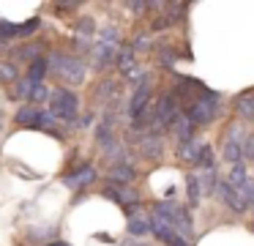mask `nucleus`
Returning <instances> with one entry per match:
<instances>
[{
  "mask_svg": "<svg viewBox=\"0 0 254 246\" xmlns=\"http://www.w3.org/2000/svg\"><path fill=\"white\" fill-rule=\"evenodd\" d=\"M47 63H50V74H55L61 82H66V85H82L85 82V74H88V63H85L82 58H77V55H66V52H52L50 58H47Z\"/></svg>",
  "mask_w": 254,
  "mask_h": 246,
  "instance_id": "f257e3e1",
  "label": "nucleus"
},
{
  "mask_svg": "<svg viewBox=\"0 0 254 246\" xmlns=\"http://www.w3.org/2000/svg\"><path fill=\"white\" fill-rule=\"evenodd\" d=\"M221 112V96L216 90H208L205 96L199 98H191L186 104V120L194 126V129H202V126H210Z\"/></svg>",
  "mask_w": 254,
  "mask_h": 246,
  "instance_id": "f03ea898",
  "label": "nucleus"
},
{
  "mask_svg": "<svg viewBox=\"0 0 254 246\" xmlns=\"http://www.w3.org/2000/svg\"><path fill=\"white\" fill-rule=\"evenodd\" d=\"M153 216L161 219L167 227H172L178 235H189L194 230V222L189 216V208L178 205L175 200H159L153 205Z\"/></svg>",
  "mask_w": 254,
  "mask_h": 246,
  "instance_id": "7ed1b4c3",
  "label": "nucleus"
},
{
  "mask_svg": "<svg viewBox=\"0 0 254 246\" xmlns=\"http://www.w3.org/2000/svg\"><path fill=\"white\" fill-rule=\"evenodd\" d=\"M47 112L52 118L63 120V123H77L79 118V96L71 87H55L50 90V109Z\"/></svg>",
  "mask_w": 254,
  "mask_h": 246,
  "instance_id": "20e7f679",
  "label": "nucleus"
},
{
  "mask_svg": "<svg viewBox=\"0 0 254 246\" xmlns=\"http://www.w3.org/2000/svg\"><path fill=\"white\" fill-rule=\"evenodd\" d=\"M243 140H246L243 126L232 123L230 129H227V134H224V142H221V159H224L230 167L243 162Z\"/></svg>",
  "mask_w": 254,
  "mask_h": 246,
  "instance_id": "39448f33",
  "label": "nucleus"
},
{
  "mask_svg": "<svg viewBox=\"0 0 254 246\" xmlns=\"http://www.w3.org/2000/svg\"><path fill=\"white\" fill-rule=\"evenodd\" d=\"M148 104H150V77H139L137 80V87H134L131 98H128V107H126V115L131 120H139L148 115Z\"/></svg>",
  "mask_w": 254,
  "mask_h": 246,
  "instance_id": "423d86ee",
  "label": "nucleus"
},
{
  "mask_svg": "<svg viewBox=\"0 0 254 246\" xmlns=\"http://www.w3.org/2000/svg\"><path fill=\"white\" fill-rule=\"evenodd\" d=\"M99 178V172H96V167L93 164H79V167H74V169H68L66 175H63V183L68 186V189H85V186H90L93 180Z\"/></svg>",
  "mask_w": 254,
  "mask_h": 246,
  "instance_id": "0eeeda50",
  "label": "nucleus"
},
{
  "mask_svg": "<svg viewBox=\"0 0 254 246\" xmlns=\"http://www.w3.org/2000/svg\"><path fill=\"white\" fill-rule=\"evenodd\" d=\"M115 47H118V44L99 41V38H96V44L90 47V66H93L96 71H101V69H107L110 63H115V58H118Z\"/></svg>",
  "mask_w": 254,
  "mask_h": 246,
  "instance_id": "6e6552de",
  "label": "nucleus"
},
{
  "mask_svg": "<svg viewBox=\"0 0 254 246\" xmlns=\"http://www.w3.org/2000/svg\"><path fill=\"white\" fill-rule=\"evenodd\" d=\"M148 230L153 233V238H159L161 244H167V246H189L183 235H178L175 230L167 227V224L161 222V219H156V216H148Z\"/></svg>",
  "mask_w": 254,
  "mask_h": 246,
  "instance_id": "1a4fd4ad",
  "label": "nucleus"
},
{
  "mask_svg": "<svg viewBox=\"0 0 254 246\" xmlns=\"http://www.w3.org/2000/svg\"><path fill=\"white\" fill-rule=\"evenodd\" d=\"M216 197H219V200L224 202V205L230 208L232 213H246V211H249V208H246V202H243V197L238 194V191L232 189V186L227 183L224 178L219 180V186H216Z\"/></svg>",
  "mask_w": 254,
  "mask_h": 246,
  "instance_id": "9d476101",
  "label": "nucleus"
},
{
  "mask_svg": "<svg viewBox=\"0 0 254 246\" xmlns=\"http://www.w3.org/2000/svg\"><path fill=\"white\" fill-rule=\"evenodd\" d=\"M139 153H142L148 162H159V159L164 156V140H161V134H145L142 140H139Z\"/></svg>",
  "mask_w": 254,
  "mask_h": 246,
  "instance_id": "9b49d317",
  "label": "nucleus"
},
{
  "mask_svg": "<svg viewBox=\"0 0 254 246\" xmlns=\"http://www.w3.org/2000/svg\"><path fill=\"white\" fill-rule=\"evenodd\" d=\"M104 197L107 200H112V202H118V205H123V208H128V205H137L139 202V194L134 189H128V186H107L104 189Z\"/></svg>",
  "mask_w": 254,
  "mask_h": 246,
  "instance_id": "f8f14e48",
  "label": "nucleus"
},
{
  "mask_svg": "<svg viewBox=\"0 0 254 246\" xmlns=\"http://www.w3.org/2000/svg\"><path fill=\"white\" fill-rule=\"evenodd\" d=\"M134 178H137V169H134V164H128L126 159L110 167V183L112 186H131Z\"/></svg>",
  "mask_w": 254,
  "mask_h": 246,
  "instance_id": "ddd939ff",
  "label": "nucleus"
},
{
  "mask_svg": "<svg viewBox=\"0 0 254 246\" xmlns=\"http://www.w3.org/2000/svg\"><path fill=\"white\" fill-rule=\"evenodd\" d=\"M93 33H96V22L90 19V16H82V19L77 22V33H74V38H77V47L79 49H88L90 52V47H93Z\"/></svg>",
  "mask_w": 254,
  "mask_h": 246,
  "instance_id": "4468645a",
  "label": "nucleus"
},
{
  "mask_svg": "<svg viewBox=\"0 0 254 246\" xmlns=\"http://www.w3.org/2000/svg\"><path fill=\"white\" fill-rule=\"evenodd\" d=\"M115 63H118V71H121V74L126 77V80H139V71H137V58H134V52H131L128 47L118 52Z\"/></svg>",
  "mask_w": 254,
  "mask_h": 246,
  "instance_id": "2eb2a0df",
  "label": "nucleus"
},
{
  "mask_svg": "<svg viewBox=\"0 0 254 246\" xmlns=\"http://www.w3.org/2000/svg\"><path fill=\"white\" fill-rule=\"evenodd\" d=\"M199 148H202V142H199L197 137H189V140H183V142L175 145V156L181 159V162H186V164H197Z\"/></svg>",
  "mask_w": 254,
  "mask_h": 246,
  "instance_id": "dca6fc26",
  "label": "nucleus"
},
{
  "mask_svg": "<svg viewBox=\"0 0 254 246\" xmlns=\"http://www.w3.org/2000/svg\"><path fill=\"white\" fill-rule=\"evenodd\" d=\"M186 197H189V208H197L202 202V183H199L197 172L186 175Z\"/></svg>",
  "mask_w": 254,
  "mask_h": 246,
  "instance_id": "f3484780",
  "label": "nucleus"
},
{
  "mask_svg": "<svg viewBox=\"0 0 254 246\" xmlns=\"http://www.w3.org/2000/svg\"><path fill=\"white\" fill-rule=\"evenodd\" d=\"M170 129H172V134H175L178 142H183V140H189V137H194V126L186 120V115H183V112L175 115V120L170 123Z\"/></svg>",
  "mask_w": 254,
  "mask_h": 246,
  "instance_id": "a211bd4d",
  "label": "nucleus"
},
{
  "mask_svg": "<svg viewBox=\"0 0 254 246\" xmlns=\"http://www.w3.org/2000/svg\"><path fill=\"white\" fill-rule=\"evenodd\" d=\"M128 235L131 238H142V235H148V216H142V213H128V224H126Z\"/></svg>",
  "mask_w": 254,
  "mask_h": 246,
  "instance_id": "6ab92c4d",
  "label": "nucleus"
},
{
  "mask_svg": "<svg viewBox=\"0 0 254 246\" xmlns=\"http://www.w3.org/2000/svg\"><path fill=\"white\" fill-rule=\"evenodd\" d=\"M235 112L241 120H254V96L243 93V96L235 98Z\"/></svg>",
  "mask_w": 254,
  "mask_h": 246,
  "instance_id": "aec40b11",
  "label": "nucleus"
},
{
  "mask_svg": "<svg viewBox=\"0 0 254 246\" xmlns=\"http://www.w3.org/2000/svg\"><path fill=\"white\" fill-rule=\"evenodd\" d=\"M50 74V63H47V58H39L33 60V63L28 66V71H25V77L33 82H44V77Z\"/></svg>",
  "mask_w": 254,
  "mask_h": 246,
  "instance_id": "412c9836",
  "label": "nucleus"
},
{
  "mask_svg": "<svg viewBox=\"0 0 254 246\" xmlns=\"http://www.w3.org/2000/svg\"><path fill=\"white\" fill-rule=\"evenodd\" d=\"M41 52H44V47H41L39 41H33V44H25V47H19L17 49V58L22 60V63H33V60H39L41 58Z\"/></svg>",
  "mask_w": 254,
  "mask_h": 246,
  "instance_id": "4be33fe9",
  "label": "nucleus"
},
{
  "mask_svg": "<svg viewBox=\"0 0 254 246\" xmlns=\"http://www.w3.org/2000/svg\"><path fill=\"white\" fill-rule=\"evenodd\" d=\"M14 38H19V25H14V22H8V19H0V41L8 44V41H14Z\"/></svg>",
  "mask_w": 254,
  "mask_h": 246,
  "instance_id": "5701e85b",
  "label": "nucleus"
},
{
  "mask_svg": "<svg viewBox=\"0 0 254 246\" xmlns=\"http://www.w3.org/2000/svg\"><path fill=\"white\" fill-rule=\"evenodd\" d=\"M118 90H121V87H118V82H101V87H99V93H96V96L104 98V104L110 107V101H115V98H118Z\"/></svg>",
  "mask_w": 254,
  "mask_h": 246,
  "instance_id": "b1692460",
  "label": "nucleus"
},
{
  "mask_svg": "<svg viewBox=\"0 0 254 246\" xmlns=\"http://www.w3.org/2000/svg\"><path fill=\"white\" fill-rule=\"evenodd\" d=\"M17 63L14 60H0V82H17Z\"/></svg>",
  "mask_w": 254,
  "mask_h": 246,
  "instance_id": "393cba45",
  "label": "nucleus"
},
{
  "mask_svg": "<svg viewBox=\"0 0 254 246\" xmlns=\"http://www.w3.org/2000/svg\"><path fill=\"white\" fill-rule=\"evenodd\" d=\"M128 49H131V52H150V49H153V44H150L148 36H137V38L131 41V47H128Z\"/></svg>",
  "mask_w": 254,
  "mask_h": 246,
  "instance_id": "a878e982",
  "label": "nucleus"
},
{
  "mask_svg": "<svg viewBox=\"0 0 254 246\" xmlns=\"http://www.w3.org/2000/svg\"><path fill=\"white\" fill-rule=\"evenodd\" d=\"M243 162H254V134H246L243 140Z\"/></svg>",
  "mask_w": 254,
  "mask_h": 246,
  "instance_id": "bb28decb",
  "label": "nucleus"
},
{
  "mask_svg": "<svg viewBox=\"0 0 254 246\" xmlns=\"http://www.w3.org/2000/svg\"><path fill=\"white\" fill-rule=\"evenodd\" d=\"M39 25H41V19H39V16H33L30 22L19 25V36H30V33H36V30H39Z\"/></svg>",
  "mask_w": 254,
  "mask_h": 246,
  "instance_id": "cd10ccee",
  "label": "nucleus"
},
{
  "mask_svg": "<svg viewBox=\"0 0 254 246\" xmlns=\"http://www.w3.org/2000/svg\"><path fill=\"white\" fill-rule=\"evenodd\" d=\"M123 246H150V244H142V241H128V244H123Z\"/></svg>",
  "mask_w": 254,
  "mask_h": 246,
  "instance_id": "c85d7f7f",
  "label": "nucleus"
},
{
  "mask_svg": "<svg viewBox=\"0 0 254 246\" xmlns=\"http://www.w3.org/2000/svg\"><path fill=\"white\" fill-rule=\"evenodd\" d=\"M47 246H68L66 241H52V244H47Z\"/></svg>",
  "mask_w": 254,
  "mask_h": 246,
  "instance_id": "c756f323",
  "label": "nucleus"
}]
</instances>
